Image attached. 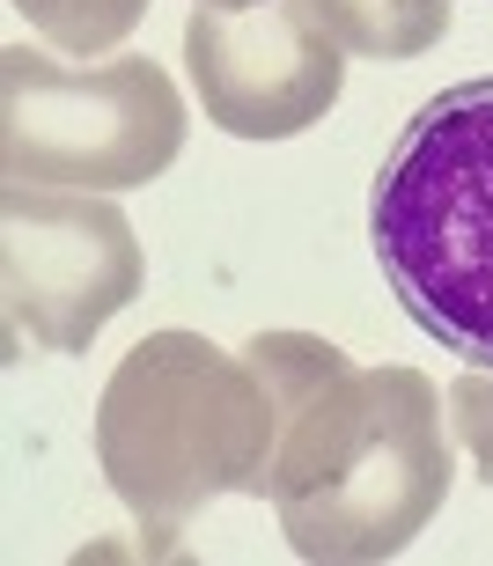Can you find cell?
Returning <instances> with one entry per match:
<instances>
[{
    "label": "cell",
    "instance_id": "6da1fadb",
    "mask_svg": "<svg viewBox=\"0 0 493 566\" xmlns=\"http://www.w3.org/2000/svg\"><path fill=\"white\" fill-rule=\"evenodd\" d=\"M450 501L442 390L420 368H339L302 405L273 457V507L295 559L376 566Z\"/></svg>",
    "mask_w": 493,
    "mask_h": 566
},
{
    "label": "cell",
    "instance_id": "7a4b0ae2",
    "mask_svg": "<svg viewBox=\"0 0 493 566\" xmlns=\"http://www.w3.org/2000/svg\"><path fill=\"white\" fill-rule=\"evenodd\" d=\"M287 434L273 382L251 354H221L199 332L140 338L104 382L96 405V463L111 493L170 545L207 501L273 493V457Z\"/></svg>",
    "mask_w": 493,
    "mask_h": 566
},
{
    "label": "cell",
    "instance_id": "3957f363",
    "mask_svg": "<svg viewBox=\"0 0 493 566\" xmlns=\"http://www.w3.org/2000/svg\"><path fill=\"white\" fill-rule=\"evenodd\" d=\"M368 243L398 310L493 368V74L412 111L368 191Z\"/></svg>",
    "mask_w": 493,
    "mask_h": 566
},
{
    "label": "cell",
    "instance_id": "277c9868",
    "mask_svg": "<svg viewBox=\"0 0 493 566\" xmlns=\"http://www.w3.org/2000/svg\"><path fill=\"white\" fill-rule=\"evenodd\" d=\"M185 155V96L155 60L60 66L52 52H0V163L8 185L133 191Z\"/></svg>",
    "mask_w": 493,
    "mask_h": 566
},
{
    "label": "cell",
    "instance_id": "5b68a950",
    "mask_svg": "<svg viewBox=\"0 0 493 566\" xmlns=\"http://www.w3.org/2000/svg\"><path fill=\"white\" fill-rule=\"evenodd\" d=\"M140 243L111 191H0V302L8 354H82L140 294Z\"/></svg>",
    "mask_w": 493,
    "mask_h": 566
},
{
    "label": "cell",
    "instance_id": "8992f818",
    "mask_svg": "<svg viewBox=\"0 0 493 566\" xmlns=\"http://www.w3.org/2000/svg\"><path fill=\"white\" fill-rule=\"evenodd\" d=\"M346 52L302 0L258 8H192L185 15V66L199 111L229 140H295L324 126L346 88Z\"/></svg>",
    "mask_w": 493,
    "mask_h": 566
},
{
    "label": "cell",
    "instance_id": "52a82bcc",
    "mask_svg": "<svg viewBox=\"0 0 493 566\" xmlns=\"http://www.w3.org/2000/svg\"><path fill=\"white\" fill-rule=\"evenodd\" d=\"M354 60H420L442 44L457 0H302Z\"/></svg>",
    "mask_w": 493,
    "mask_h": 566
},
{
    "label": "cell",
    "instance_id": "ba28073f",
    "mask_svg": "<svg viewBox=\"0 0 493 566\" xmlns=\"http://www.w3.org/2000/svg\"><path fill=\"white\" fill-rule=\"evenodd\" d=\"M15 8L44 30V44H60L66 60H104L148 22V0H15Z\"/></svg>",
    "mask_w": 493,
    "mask_h": 566
},
{
    "label": "cell",
    "instance_id": "9c48e42d",
    "mask_svg": "<svg viewBox=\"0 0 493 566\" xmlns=\"http://www.w3.org/2000/svg\"><path fill=\"white\" fill-rule=\"evenodd\" d=\"M450 427H457V441L472 449L479 479H486V493H493V368H464V376L450 382Z\"/></svg>",
    "mask_w": 493,
    "mask_h": 566
},
{
    "label": "cell",
    "instance_id": "30bf717a",
    "mask_svg": "<svg viewBox=\"0 0 493 566\" xmlns=\"http://www.w3.org/2000/svg\"><path fill=\"white\" fill-rule=\"evenodd\" d=\"M199 8H258V0H199Z\"/></svg>",
    "mask_w": 493,
    "mask_h": 566
}]
</instances>
